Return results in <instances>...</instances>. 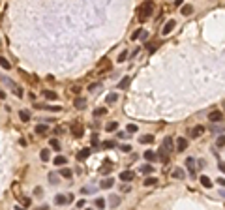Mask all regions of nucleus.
Instances as JSON below:
<instances>
[{
  "label": "nucleus",
  "instance_id": "1",
  "mask_svg": "<svg viewBox=\"0 0 225 210\" xmlns=\"http://www.w3.org/2000/svg\"><path fill=\"white\" fill-rule=\"evenodd\" d=\"M152 13H154V2H152V0H146V2L139 8V21H146Z\"/></svg>",
  "mask_w": 225,
  "mask_h": 210
},
{
  "label": "nucleus",
  "instance_id": "2",
  "mask_svg": "<svg viewBox=\"0 0 225 210\" xmlns=\"http://www.w3.org/2000/svg\"><path fill=\"white\" fill-rule=\"evenodd\" d=\"M70 131L73 133V137H83V133H85V128H83V124L81 122H71L70 124Z\"/></svg>",
  "mask_w": 225,
  "mask_h": 210
},
{
  "label": "nucleus",
  "instance_id": "3",
  "mask_svg": "<svg viewBox=\"0 0 225 210\" xmlns=\"http://www.w3.org/2000/svg\"><path fill=\"white\" fill-rule=\"evenodd\" d=\"M0 79H2V81H6V83H8L9 86H11V90H13V94H15V96H17V98H23V88H21V86H19L17 83H13V81H11V79H8V77H4V75H0Z\"/></svg>",
  "mask_w": 225,
  "mask_h": 210
},
{
  "label": "nucleus",
  "instance_id": "4",
  "mask_svg": "<svg viewBox=\"0 0 225 210\" xmlns=\"http://www.w3.org/2000/svg\"><path fill=\"white\" fill-rule=\"evenodd\" d=\"M71 201H73V195H71V193H68V195H56L54 197V203L58 204V206H62V204H70Z\"/></svg>",
  "mask_w": 225,
  "mask_h": 210
},
{
  "label": "nucleus",
  "instance_id": "5",
  "mask_svg": "<svg viewBox=\"0 0 225 210\" xmlns=\"http://www.w3.org/2000/svg\"><path fill=\"white\" fill-rule=\"evenodd\" d=\"M208 120H210L212 124H216V122L219 124V122L223 120V113H221V111H212L210 115H208Z\"/></svg>",
  "mask_w": 225,
  "mask_h": 210
},
{
  "label": "nucleus",
  "instance_id": "6",
  "mask_svg": "<svg viewBox=\"0 0 225 210\" xmlns=\"http://www.w3.org/2000/svg\"><path fill=\"white\" fill-rule=\"evenodd\" d=\"M111 171H113V161L111 160H105L103 165L100 167V173H101V175H109Z\"/></svg>",
  "mask_w": 225,
  "mask_h": 210
},
{
  "label": "nucleus",
  "instance_id": "7",
  "mask_svg": "<svg viewBox=\"0 0 225 210\" xmlns=\"http://www.w3.org/2000/svg\"><path fill=\"white\" fill-rule=\"evenodd\" d=\"M203 133H204V126H203V124H197V126L190 131V135L193 137V139H197V137H201Z\"/></svg>",
  "mask_w": 225,
  "mask_h": 210
},
{
  "label": "nucleus",
  "instance_id": "8",
  "mask_svg": "<svg viewBox=\"0 0 225 210\" xmlns=\"http://www.w3.org/2000/svg\"><path fill=\"white\" fill-rule=\"evenodd\" d=\"M135 178V173L133 171H122L120 173V180L122 182H131Z\"/></svg>",
  "mask_w": 225,
  "mask_h": 210
},
{
  "label": "nucleus",
  "instance_id": "9",
  "mask_svg": "<svg viewBox=\"0 0 225 210\" xmlns=\"http://www.w3.org/2000/svg\"><path fill=\"white\" fill-rule=\"evenodd\" d=\"M173 28H175V21L171 19V21H167L165 24H163V28H161V34H163V36H169V34L173 32Z\"/></svg>",
  "mask_w": 225,
  "mask_h": 210
},
{
  "label": "nucleus",
  "instance_id": "10",
  "mask_svg": "<svg viewBox=\"0 0 225 210\" xmlns=\"http://www.w3.org/2000/svg\"><path fill=\"white\" fill-rule=\"evenodd\" d=\"M186 148H188V139L186 137H178L176 139V150L182 152V150H186Z\"/></svg>",
  "mask_w": 225,
  "mask_h": 210
},
{
  "label": "nucleus",
  "instance_id": "11",
  "mask_svg": "<svg viewBox=\"0 0 225 210\" xmlns=\"http://www.w3.org/2000/svg\"><path fill=\"white\" fill-rule=\"evenodd\" d=\"M161 148H165L167 152H171L173 150V137H165L163 143H161Z\"/></svg>",
  "mask_w": 225,
  "mask_h": 210
},
{
  "label": "nucleus",
  "instance_id": "12",
  "mask_svg": "<svg viewBox=\"0 0 225 210\" xmlns=\"http://www.w3.org/2000/svg\"><path fill=\"white\" fill-rule=\"evenodd\" d=\"M195 158H188V160H186V165H188V171H190L191 173V175H195Z\"/></svg>",
  "mask_w": 225,
  "mask_h": 210
},
{
  "label": "nucleus",
  "instance_id": "13",
  "mask_svg": "<svg viewBox=\"0 0 225 210\" xmlns=\"http://www.w3.org/2000/svg\"><path fill=\"white\" fill-rule=\"evenodd\" d=\"M139 143L141 145H150V143H154V135H150V133H148V135H141Z\"/></svg>",
  "mask_w": 225,
  "mask_h": 210
},
{
  "label": "nucleus",
  "instance_id": "14",
  "mask_svg": "<svg viewBox=\"0 0 225 210\" xmlns=\"http://www.w3.org/2000/svg\"><path fill=\"white\" fill-rule=\"evenodd\" d=\"M199 180H201V184H203V188H212V180H210V176H206V175H203L201 178H199Z\"/></svg>",
  "mask_w": 225,
  "mask_h": 210
},
{
  "label": "nucleus",
  "instance_id": "15",
  "mask_svg": "<svg viewBox=\"0 0 225 210\" xmlns=\"http://www.w3.org/2000/svg\"><path fill=\"white\" fill-rule=\"evenodd\" d=\"M100 188H101V189H109V188H113V178H103V180L100 182Z\"/></svg>",
  "mask_w": 225,
  "mask_h": 210
},
{
  "label": "nucleus",
  "instance_id": "16",
  "mask_svg": "<svg viewBox=\"0 0 225 210\" xmlns=\"http://www.w3.org/2000/svg\"><path fill=\"white\" fill-rule=\"evenodd\" d=\"M88 156H90V148H83V150H81L79 154H77V160H79V161H83V160H86Z\"/></svg>",
  "mask_w": 225,
  "mask_h": 210
},
{
  "label": "nucleus",
  "instance_id": "17",
  "mask_svg": "<svg viewBox=\"0 0 225 210\" xmlns=\"http://www.w3.org/2000/svg\"><path fill=\"white\" fill-rule=\"evenodd\" d=\"M47 131H49V126H45V124H38V126H36V133H38V135H45Z\"/></svg>",
  "mask_w": 225,
  "mask_h": 210
},
{
  "label": "nucleus",
  "instance_id": "18",
  "mask_svg": "<svg viewBox=\"0 0 225 210\" xmlns=\"http://www.w3.org/2000/svg\"><path fill=\"white\" fill-rule=\"evenodd\" d=\"M130 77H124V79H120V83H118V86H116V88H120V90H126L128 86H130Z\"/></svg>",
  "mask_w": 225,
  "mask_h": 210
},
{
  "label": "nucleus",
  "instance_id": "19",
  "mask_svg": "<svg viewBox=\"0 0 225 210\" xmlns=\"http://www.w3.org/2000/svg\"><path fill=\"white\" fill-rule=\"evenodd\" d=\"M152 171H154V167H152L150 163H145V165H141V175H150Z\"/></svg>",
  "mask_w": 225,
  "mask_h": 210
},
{
  "label": "nucleus",
  "instance_id": "20",
  "mask_svg": "<svg viewBox=\"0 0 225 210\" xmlns=\"http://www.w3.org/2000/svg\"><path fill=\"white\" fill-rule=\"evenodd\" d=\"M60 176H64V178H71V176H73V173H71V169H68V167H64V165H62V169H60Z\"/></svg>",
  "mask_w": 225,
  "mask_h": 210
},
{
  "label": "nucleus",
  "instance_id": "21",
  "mask_svg": "<svg viewBox=\"0 0 225 210\" xmlns=\"http://www.w3.org/2000/svg\"><path fill=\"white\" fill-rule=\"evenodd\" d=\"M171 175H173V178H178V180H180V178H184V171H182L180 167H175Z\"/></svg>",
  "mask_w": 225,
  "mask_h": 210
},
{
  "label": "nucleus",
  "instance_id": "22",
  "mask_svg": "<svg viewBox=\"0 0 225 210\" xmlns=\"http://www.w3.org/2000/svg\"><path fill=\"white\" fill-rule=\"evenodd\" d=\"M19 118H21L23 122H28L30 120V113L27 109H21V111H19Z\"/></svg>",
  "mask_w": 225,
  "mask_h": 210
},
{
  "label": "nucleus",
  "instance_id": "23",
  "mask_svg": "<svg viewBox=\"0 0 225 210\" xmlns=\"http://www.w3.org/2000/svg\"><path fill=\"white\" fill-rule=\"evenodd\" d=\"M39 158H42V161H49V158H51V150H49V148H43V150L39 152Z\"/></svg>",
  "mask_w": 225,
  "mask_h": 210
},
{
  "label": "nucleus",
  "instance_id": "24",
  "mask_svg": "<svg viewBox=\"0 0 225 210\" xmlns=\"http://www.w3.org/2000/svg\"><path fill=\"white\" fill-rule=\"evenodd\" d=\"M167 154H169V152L165 150V148H160V152H158V158H160L161 161H169V156H167Z\"/></svg>",
  "mask_w": 225,
  "mask_h": 210
},
{
  "label": "nucleus",
  "instance_id": "25",
  "mask_svg": "<svg viewBox=\"0 0 225 210\" xmlns=\"http://www.w3.org/2000/svg\"><path fill=\"white\" fill-rule=\"evenodd\" d=\"M53 163H54V165H58V167H62L64 163H68V160H66L64 156H56L54 160H53Z\"/></svg>",
  "mask_w": 225,
  "mask_h": 210
},
{
  "label": "nucleus",
  "instance_id": "26",
  "mask_svg": "<svg viewBox=\"0 0 225 210\" xmlns=\"http://www.w3.org/2000/svg\"><path fill=\"white\" fill-rule=\"evenodd\" d=\"M43 96H45L47 100H53V101L56 100V92H54V90H47V88H45V90H43Z\"/></svg>",
  "mask_w": 225,
  "mask_h": 210
},
{
  "label": "nucleus",
  "instance_id": "27",
  "mask_svg": "<svg viewBox=\"0 0 225 210\" xmlns=\"http://www.w3.org/2000/svg\"><path fill=\"white\" fill-rule=\"evenodd\" d=\"M109 204H111V206H118V204H120V197L118 195H111L109 197Z\"/></svg>",
  "mask_w": 225,
  "mask_h": 210
},
{
  "label": "nucleus",
  "instance_id": "28",
  "mask_svg": "<svg viewBox=\"0 0 225 210\" xmlns=\"http://www.w3.org/2000/svg\"><path fill=\"white\" fill-rule=\"evenodd\" d=\"M0 68H2V70H9V68H11L9 60H6L4 56H0Z\"/></svg>",
  "mask_w": 225,
  "mask_h": 210
},
{
  "label": "nucleus",
  "instance_id": "29",
  "mask_svg": "<svg viewBox=\"0 0 225 210\" xmlns=\"http://www.w3.org/2000/svg\"><path fill=\"white\" fill-rule=\"evenodd\" d=\"M86 107V101L83 100V98H77L75 100V109H85Z\"/></svg>",
  "mask_w": 225,
  "mask_h": 210
},
{
  "label": "nucleus",
  "instance_id": "30",
  "mask_svg": "<svg viewBox=\"0 0 225 210\" xmlns=\"http://www.w3.org/2000/svg\"><path fill=\"white\" fill-rule=\"evenodd\" d=\"M156 158H158V156H156L152 150H146V152H145V160H146V161H154Z\"/></svg>",
  "mask_w": 225,
  "mask_h": 210
},
{
  "label": "nucleus",
  "instance_id": "31",
  "mask_svg": "<svg viewBox=\"0 0 225 210\" xmlns=\"http://www.w3.org/2000/svg\"><path fill=\"white\" fill-rule=\"evenodd\" d=\"M105 130H107V131H115V130H118V122H107Z\"/></svg>",
  "mask_w": 225,
  "mask_h": 210
},
{
  "label": "nucleus",
  "instance_id": "32",
  "mask_svg": "<svg viewBox=\"0 0 225 210\" xmlns=\"http://www.w3.org/2000/svg\"><path fill=\"white\" fill-rule=\"evenodd\" d=\"M156 184H158V178H154V176L145 178V186H156Z\"/></svg>",
  "mask_w": 225,
  "mask_h": 210
},
{
  "label": "nucleus",
  "instance_id": "33",
  "mask_svg": "<svg viewBox=\"0 0 225 210\" xmlns=\"http://www.w3.org/2000/svg\"><path fill=\"white\" fill-rule=\"evenodd\" d=\"M193 11V6H190V4H186V6H182V15H190Z\"/></svg>",
  "mask_w": 225,
  "mask_h": 210
},
{
  "label": "nucleus",
  "instance_id": "34",
  "mask_svg": "<svg viewBox=\"0 0 225 210\" xmlns=\"http://www.w3.org/2000/svg\"><path fill=\"white\" fill-rule=\"evenodd\" d=\"M107 66H109V60H107V58H103V60H101V62L98 64V71H101V70H105Z\"/></svg>",
  "mask_w": 225,
  "mask_h": 210
},
{
  "label": "nucleus",
  "instance_id": "35",
  "mask_svg": "<svg viewBox=\"0 0 225 210\" xmlns=\"http://www.w3.org/2000/svg\"><path fill=\"white\" fill-rule=\"evenodd\" d=\"M94 115L96 116H103V115H107V109H105V107H100V109L94 111Z\"/></svg>",
  "mask_w": 225,
  "mask_h": 210
},
{
  "label": "nucleus",
  "instance_id": "36",
  "mask_svg": "<svg viewBox=\"0 0 225 210\" xmlns=\"http://www.w3.org/2000/svg\"><path fill=\"white\" fill-rule=\"evenodd\" d=\"M100 88H101V83H92V85L88 86L90 92H96V90H100Z\"/></svg>",
  "mask_w": 225,
  "mask_h": 210
},
{
  "label": "nucleus",
  "instance_id": "37",
  "mask_svg": "<svg viewBox=\"0 0 225 210\" xmlns=\"http://www.w3.org/2000/svg\"><path fill=\"white\" fill-rule=\"evenodd\" d=\"M94 204H96V208H105V201H103V199H96Z\"/></svg>",
  "mask_w": 225,
  "mask_h": 210
},
{
  "label": "nucleus",
  "instance_id": "38",
  "mask_svg": "<svg viewBox=\"0 0 225 210\" xmlns=\"http://www.w3.org/2000/svg\"><path fill=\"white\" fill-rule=\"evenodd\" d=\"M51 148H53V150H60V143L56 139H51Z\"/></svg>",
  "mask_w": 225,
  "mask_h": 210
},
{
  "label": "nucleus",
  "instance_id": "39",
  "mask_svg": "<svg viewBox=\"0 0 225 210\" xmlns=\"http://www.w3.org/2000/svg\"><path fill=\"white\" fill-rule=\"evenodd\" d=\"M49 182L51 184H58V176H56L54 173H49Z\"/></svg>",
  "mask_w": 225,
  "mask_h": 210
},
{
  "label": "nucleus",
  "instance_id": "40",
  "mask_svg": "<svg viewBox=\"0 0 225 210\" xmlns=\"http://www.w3.org/2000/svg\"><path fill=\"white\" fill-rule=\"evenodd\" d=\"M135 131H137V126H135V124H128L126 133H135Z\"/></svg>",
  "mask_w": 225,
  "mask_h": 210
},
{
  "label": "nucleus",
  "instance_id": "41",
  "mask_svg": "<svg viewBox=\"0 0 225 210\" xmlns=\"http://www.w3.org/2000/svg\"><path fill=\"white\" fill-rule=\"evenodd\" d=\"M116 100H118V96H116V94H109V96H107V103H115Z\"/></svg>",
  "mask_w": 225,
  "mask_h": 210
},
{
  "label": "nucleus",
  "instance_id": "42",
  "mask_svg": "<svg viewBox=\"0 0 225 210\" xmlns=\"http://www.w3.org/2000/svg\"><path fill=\"white\" fill-rule=\"evenodd\" d=\"M216 146H225V135H219V137H218Z\"/></svg>",
  "mask_w": 225,
  "mask_h": 210
},
{
  "label": "nucleus",
  "instance_id": "43",
  "mask_svg": "<svg viewBox=\"0 0 225 210\" xmlns=\"http://www.w3.org/2000/svg\"><path fill=\"white\" fill-rule=\"evenodd\" d=\"M101 146H103V148H115V141H105Z\"/></svg>",
  "mask_w": 225,
  "mask_h": 210
},
{
  "label": "nucleus",
  "instance_id": "44",
  "mask_svg": "<svg viewBox=\"0 0 225 210\" xmlns=\"http://www.w3.org/2000/svg\"><path fill=\"white\" fill-rule=\"evenodd\" d=\"M120 150H122V152H131V145H122Z\"/></svg>",
  "mask_w": 225,
  "mask_h": 210
},
{
  "label": "nucleus",
  "instance_id": "45",
  "mask_svg": "<svg viewBox=\"0 0 225 210\" xmlns=\"http://www.w3.org/2000/svg\"><path fill=\"white\" fill-rule=\"evenodd\" d=\"M126 58H128V53L124 51V53H120V56H118V62H124Z\"/></svg>",
  "mask_w": 225,
  "mask_h": 210
},
{
  "label": "nucleus",
  "instance_id": "46",
  "mask_svg": "<svg viewBox=\"0 0 225 210\" xmlns=\"http://www.w3.org/2000/svg\"><path fill=\"white\" fill-rule=\"evenodd\" d=\"M212 131H225V128H221V126H212Z\"/></svg>",
  "mask_w": 225,
  "mask_h": 210
},
{
  "label": "nucleus",
  "instance_id": "47",
  "mask_svg": "<svg viewBox=\"0 0 225 210\" xmlns=\"http://www.w3.org/2000/svg\"><path fill=\"white\" fill-rule=\"evenodd\" d=\"M85 199H81V201H77V208H85Z\"/></svg>",
  "mask_w": 225,
  "mask_h": 210
},
{
  "label": "nucleus",
  "instance_id": "48",
  "mask_svg": "<svg viewBox=\"0 0 225 210\" xmlns=\"http://www.w3.org/2000/svg\"><path fill=\"white\" fill-rule=\"evenodd\" d=\"M141 36V30H137V32H133V36H131V39H137Z\"/></svg>",
  "mask_w": 225,
  "mask_h": 210
},
{
  "label": "nucleus",
  "instance_id": "49",
  "mask_svg": "<svg viewBox=\"0 0 225 210\" xmlns=\"http://www.w3.org/2000/svg\"><path fill=\"white\" fill-rule=\"evenodd\" d=\"M218 184H219V186H223V188H225V178H218Z\"/></svg>",
  "mask_w": 225,
  "mask_h": 210
},
{
  "label": "nucleus",
  "instance_id": "50",
  "mask_svg": "<svg viewBox=\"0 0 225 210\" xmlns=\"http://www.w3.org/2000/svg\"><path fill=\"white\" fill-rule=\"evenodd\" d=\"M21 201H23L24 206H28V204H30V199H21Z\"/></svg>",
  "mask_w": 225,
  "mask_h": 210
},
{
  "label": "nucleus",
  "instance_id": "51",
  "mask_svg": "<svg viewBox=\"0 0 225 210\" xmlns=\"http://www.w3.org/2000/svg\"><path fill=\"white\" fill-rule=\"evenodd\" d=\"M218 167H219V171H221V173H225V163H219Z\"/></svg>",
  "mask_w": 225,
  "mask_h": 210
},
{
  "label": "nucleus",
  "instance_id": "52",
  "mask_svg": "<svg viewBox=\"0 0 225 210\" xmlns=\"http://www.w3.org/2000/svg\"><path fill=\"white\" fill-rule=\"evenodd\" d=\"M175 4H176V6H182V4H184V0H175Z\"/></svg>",
  "mask_w": 225,
  "mask_h": 210
},
{
  "label": "nucleus",
  "instance_id": "53",
  "mask_svg": "<svg viewBox=\"0 0 225 210\" xmlns=\"http://www.w3.org/2000/svg\"><path fill=\"white\" fill-rule=\"evenodd\" d=\"M218 193H219V195H221V197L225 199V189H219V191H218Z\"/></svg>",
  "mask_w": 225,
  "mask_h": 210
},
{
  "label": "nucleus",
  "instance_id": "54",
  "mask_svg": "<svg viewBox=\"0 0 225 210\" xmlns=\"http://www.w3.org/2000/svg\"><path fill=\"white\" fill-rule=\"evenodd\" d=\"M0 98H6V94H4V90L0 88Z\"/></svg>",
  "mask_w": 225,
  "mask_h": 210
}]
</instances>
